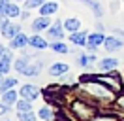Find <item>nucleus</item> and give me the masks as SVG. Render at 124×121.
<instances>
[{
  "label": "nucleus",
  "mask_w": 124,
  "mask_h": 121,
  "mask_svg": "<svg viewBox=\"0 0 124 121\" xmlns=\"http://www.w3.org/2000/svg\"><path fill=\"white\" fill-rule=\"evenodd\" d=\"M71 113L75 115L77 121H92L96 115V108L86 104L85 100H75L71 102Z\"/></svg>",
  "instance_id": "f257e3e1"
},
{
  "label": "nucleus",
  "mask_w": 124,
  "mask_h": 121,
  "mask_svg": "<svg viewBox=\"0 0 124 121\" xmlns=\"http://www.w3.org/2000/svg\"><path fill=\"white\" fill-rule=\"evenodd\" d=\"M83 89H85L86 93H90L92 97H96V98H107V100L113 98V91L109 89L107 85H103L101 81H98V80L83 83Z\"/></svg>",
  "instance_id": "f03ea898"
},
{
  "label": "nucleus",
  "mask_w": 124,
  "mask_h": 121,
  "mask_svg": "<svg viewBox=\"0 0 124 121\" xmlns=\"http://www.w3.org/2000/svg\"><path fill=\"white\" fill-rule=\"evenodd\" d=\"M98 81H101L103 85H107L111 91H115V93H118V91L122 89V81H120V78L116 74H109V76H98L96 78Z\"/></svg>",
  "instance_id": "7ed1b4c3"
},
{
  "label": "nucleus",
  "mask_w": 124,
  "mask_h": 121,
  "mask_svg": "<svg viewBox=\"0 0 124 121\" xmlns=\"http://www.w3.org/2000/svg\"><path fill=\"white\" fill-rule=\"evenodd\" d=\"M49 27H51V19H49V15H39V17H36V19L32 21V30H34V32L47 30Z\"/></svg>",
  "instance_id": "20e7f679"
},
{
  "label": "nucleus",
  "mask_w": 124,
  "mask_h": 121,
  "mask_svg": "<svg viewBox=\"0 0 124 121\" xmlns=\"http://www.w3.org/2000/svg\"><path fill=\"white\" fill-rule=\"evenodd\" d=\"M105 42V36L100 32H92V34H88V38H86V45H88V49H96L98 45H101Z\"/></svg>",
  "instance_id": "39448f33"
},
{
  "label": "nucleus",
  "mask_w": 124,
  "mask_h": 121,
  "mask_svg": "<svg viewBox=\"0 0 124 121\" xmlns=\"http://www.w3.org/2000/svg\"><path fill=\"white\" fill-rule=\"evenodd\" d=\"M23 98H26V100H36L38 98V95H39V91H38V87L36 85H23L21 87V93H19Z\"/></svg>",
  "instance_id": "423d86ee"
},
{
  "label": "nucleus",
  "mask_w": 124,
  "mask_h": 121,
  "mask_svg": "<svg viewBox=\"0 0 124 121\" xmlns=\"http://www.w3.org/2000/svg\"><path fill=\"white\" fill-rule=\"evenodd\" d=\"M47 38H49L51 42H58V40H62V23L60 21H56L53 27L47 29Z\"/></svg>",
  "instance_id": "0eeeda50"
},
{
  "label": "nucleus",
  "mask_w": 124,
  "mask_h": 121,
  "mask_svg": "<svg viewBox=\"0 0 124 121\" xmlns=\"http://www.w3.org/2000/svg\"><path fill=\"white\" fill-rule=\"evenodd\" d=\"M28 45V36L26 34H17V36L11 38V49H24Z\"/></svg>",
  "instance_id": "6e6552de"
},
{
  "label": "nucleus",
  "mask_w": 124,
  "mask_h": 121,
  "mask_svg": "<svg viewBox=\"0 0 124 121\" xmlns=\"http://www.w3.org/2000/svg\"><path fill=\"white\" fill-rule=\"evenodd\" d=\"M19 32H21V27H19V25H13V23H9V21L2 27V34H4L6 38H9V40H11L13 36H17Z\"/></svg>",
  "instance_id": "1a4fd4ad"
},
{
  "label": "nucleus",
  "mask_w": 124,
  "mask_h": 121,
  "mask_svg": "<svg viewBox=\"0 0 124 121\" xmlns=\"http://www.w3.org/2000/svg\"><path fill=\"white\" fill-rule=\"evenodd\" d=\"M11 59H13V55L9 51H6V55L0 57V74H8L11 70Z\"/></svg>",
  "instance_id": "9d476101"
},
{
  "label": "nucleus",
  "mask_w": 124,
  "mask_h": 121,
  "mask_svg": "<svg viewBox=\"0 0 124 121\" xmlns=\"http://www.w3.org/2000/svg\"><path fill=\"white\" fill-rule=\"evenodd\" d=\"M28 45H32L34 49H45L47 47V40L41 38L39 34H32V36L28 38Z\"/></svg>",
  "instance_id": "9b49d317"
},
{
  "label": "nucleus",
  "mask_w": 124,
  "mask_h": 121,
  "mask_svg": "<svg viewBox=\"0 0 124 121\" xmlns=\"http://www.w3.org/2000/svg\"><path fill=\"white\" fill-rule=\"evenodd\" d=\"M103 45H105L107 51H116V49L122 47V40H118V38H115V36H109V38H105Z\"/></svg>",
  "instance_id": "f8f14e48"
},
{
  "label": "nucleus",
  "mask_w": 124,
  "mask_h": 121,
  "mask_svg": "<svg viewBox=\"0 0 124 121\" xmlns=\"http://www.w3.org/2000/svg\"><path fill=\"white\" fill-rule=\"evenodd\" d=\"M39 72H41V60H30L23 74L24 76H38Z\"/></svg>",
  "instance_id": "ddd939ff"
},
{
  "label": "nucleus",
  "mask_w": 124,
  "mask_h": 121,
  "mask_svg": "<svg viewBox=\"0 0 124 121\" xmlns=\"http://www.w3.org/2000/svg\"><path fill=\"white\" fill-rule=\"evenodd\" d=\"M68 72V64L66 62H54L53 66L49 68V74L51 76H64Z\"/></svg>",
  "instance_id": "4468645a"
},
{
  "label": "nucleus",
  "mask_w": 124,
  "mask_h": 121,
  "mask_svg": "<svg viewBox=\"0 0 124 121\" xmlns=\"http://www.w3.org/2000/svg\"><path fill=\"white\" fill-rule=\"evenodd\" d=\"M86 32H81V30H75V32H71L70 34V40L73 42L75 45H85L86 44Z\"/></svg>",
  "instance_id": "2eb2a0df"
},
{
  "label": "nucleus",
  "mask_w": 124,
  "mask_h": 121,
  "mask_svg": "<svg viewBox=\"0 0 124 121\" xmlns=\"http://www.w3.org/2000/svg\"><path fill=\"white\" fill-rule=\"evenodd\" d=\"M116 64H118L116 59H101L100 60V70H103V72H113L116 68Z\"/></svg>",
  "instance_id": "dca6fc26"
},
{
  "label": "nucleus",
  "mask_w": 124,
  "mask_h": 121,
  "mask_svg": "<svg viewBox=\"0 0 124 121\" xmlns=\"http://www.w3.org/2000/svg\"><path fill=\"white\" fill-rule=\"evenodd\" d=\"M79 2L86 4V6H88V8H90V10L94 11V15H96L98 19H100L101 15H103V10H101V6L98 4V2H96V0H79Z\"/></svg>",
  "instance_id": "f3484780"
},
{
  "label": "nucleus",
  "mask_w": 124,
  "mask_h": 121,
  "mask_svg": "<svg viewBox=\"0 0 124 121\" xmlns=\"http://www.w3.org/2000/svg\"><path fill=\"white\" fill-rule=\"evenodd\" d=\"M56 10H58V4H56V2H47V4L43 2L41 8H39V13L41 15H53Z\"/></svg>",
  "instance_id": "a211bd4d"
},
{
  "label": "nucleus",
  "mask_w": 124,
  "mask_h": 121,
  "mask_svg": "<svg viewBox=\"0 0 124 121\" xmlns=\"http://www.w3.org/2000/svg\"><path fill=\"white\" fill-rule=\"evenodd\" d=\"M0 97H2V102H4V104H13V102H17V93L13 89H9V91H6V93H2V95H0Z\"/></svg>",
  "instance_id": "6ab92c4d"
},
{
  "label": "nucleus",
  "mask_w": 124,
  "mask_h": 121,
  "mask_svg": "<svg viewBox=\"0 0 124 121\" xmlns=\"http://www.w3.org/2000/svg\"><path fill=\"white\" fill-rule=\"evenodd\" d=\"M79 27H81V21L79 19H66L64 21V29L66 30H70V32H75V30H79Z\"/></svg>",
  "instance_id": "aec40b11"
},
{
  "label": "nucleus",
  "mask_w": 124,
  "mask_h": 121,
  "mask_svg": "<svg viewBox=\"0 0 124 121\" xmlns=\"http://www.w3.org/2000/svg\"><path fill=\"white\" fill-rule=\"evenodd\" d=\"M17 85V80L15 78H6L4 81H2V85H0V95L2 93H6V91H9V89H13Z\"/></svg>",
  "instance_id": "412c9836"
},
{
  "label": "nucleus",
  "mask_w": 124,
  "mask_h": 121,
  "mask_svg": "<svg viewBox=\"0 0 124 121\" xmlns=\"http://www.w3.org/2000/svg\"><path fill=\"white\" fill-rule=\"evenodd\" d=\"M94 60H96L94 53H92V55H79V57H77V64H79V66H90Z\"/></svg>",
  "instance_id": "4be33fe9"
},
{
  "label": "nucleus",
  "mask_w": 124,
  "mask_h": 121,
  "mask_svg": "<svg viewBox=\"0 0 124 121\" xmlns=\"http://www.w3.org/2000/svg\"><path fill=\"white\" fill-rule=\"evenodd\" d=\"M28 62H30V59L24 55V57H19V59H17V62L13 64V66H15L17 72H21V74H23L24 70H26V66H28Z\"/></svg>",
  "instance_id": "5701e85b"
},
{
  "label": "nucleus",
  "mask_w": 124,
  "mask_h": 121,
  "mask_svg": "<svg viewBox=\"0 0 124 121\" xmlns=\"http://www.w3.org/2000/svg\"><path fill=\"white\" fill-rule=\"evenodd\" d=\"M39 117L45 119V121H53L54 119V113H53V110H51L49 106H43V108L39 110Z\"/></svg>",
  "instance_id": "b1692460"
},
{
  "label": "nucleus",
  "mask_w": 124,
  "mask_h": 121,
  "mask_svg": "<svg viewBox=\"0 0 124 121\" xmlns=\"http://www.w3.org/2000/svg\"><path fill=\"white\" fill-rule=\"evenodd\" d=\"M51 47H53L54 53H68V51H70V49H68V45L64 44V42H60V40H58V42H53Z\"/></svg>",
  "instance_id": "393cba45"
},
{
  "label": "nucleus",
  "mask_w": 124,
  "mask_h": 121,
  "mask_svg": "<svg viewBox=\"0 0 124 121\" xmlns=\"http://www.w3.org/2000/svg\"><path fill=\"white\" fill-rule=\"evenodd\" d=\"M17 110H19V112H30V110H32L30 100H26V98H23V100H17Z\"/></svg>",
  "instance_id": "a878e982"
},
{
  "label": "nucleus",
  "mask_w": 124,
  "mask_h": 121,
  "mask_svg": "<svg viewBox=\"0 0 124 121\" xmlns=\"http://www.w3.org/2000/svg\"><path fill=\"white\" fill-rule=\"evenodd\" d=\"M19 121H36V115L32 113V110L30 112H19Z\"/></svg>",
  "instance_id": "bb28decb"
},
{
  "label": "nucleus",
  "mask_w": 124,
  "mask_h": 121,
  "mask_svg": "<svg viewBox=\"0 0 124 121\" xmlns=\"http://www.w3.org/2000/svg\"><path fill=\"white\" fill-rule=\"evenodd\" d=\"M21 15V10L17 4H9L8 6V17H19Z\"/></svg>",
  "instance_id": "cd10ccee"
},
{
  "label": "nucleus",
  "mask_w": 124,
  "mask_h": 121,
  "mask_svg": "<svg viewBox=\"0 0 124 121\" xmlns=\"http://www.w3.org/2000/svg\"><path fill=\"white\" fill-rule=\"evenodd\" d=\"M41 4H43V0H26L24 8L26 10H34V8H41Z\"/></svg>",
  "instance_id": "c85d7f7f"
},
{
  "label": "nucleus",
  "mask_w": 124,
  "mask_h": 121,
  "mask_svg": "<svg viewBox=\"0 0 124 121\" xmlns=\"http://www.w3.org/2000/svg\"><path fill=\"white\" fill-rule=\"evenodd\" d=\"M8 6L9 0H0V15H8Z\"/></svg>",
  "instance_id": "c756f323"
},
{
  "label": "nucleus",
  "mask_w": 124,
  "mask_h": 121,
  "mask_svg": "<svg viewBox=\"0 0 124 121\" xmlns=\"http://www.w3.org/2000/svg\"><path fill=\"white\" fill-rule=\"evenodd\" d=\"M62 78V83H66V85H73V78L71 76H60Z\"/></svg>",
  "instance_id": "7c9ffc66"
},
{
  "label": "nucleus",
  "mask_w": 124,
  "mask_h": 121,
  "mask_svg": "<svg viewBox=\"0 0 124 121\" xmlns=\"http://www.w3.org/2000/svg\"><path fill=\"white\" fill-rule=\"evenodd\" d=\"M8 104H0V115H4V113H8Z\"/></svg>",
  "instance_id": "2f4dec72"
},
{
  "label": "nucleus",
  "mask_w": 124,
  "mask_h": 121,
  "mask_svg": "<svg viewBox=\"0 0 124 121\" xmlns=\"http://www.w3.org/2000/svg\"><path fill=\"white\" fill-rule=\"evenodd\" d=\"M116 104H118V106H120V108L124 110V95H122V97H118V98H116Z\"/></svg>",
  "instance_id": "473e14b6"
},
{
  "label": "nucleus",
  "mask_w": 124,
  "mask_h": 121,
  "mask_svg": "<svg viewBox=\"0 0 124 121\" xmlns=\"http://www.w3.org/2000/svg\"><path fill=\"white\" fill-rule=\"evenodd\" d=\"M6 51H8V47H4V45H0V57H2V55H6Z\"/></svg>",
  "instance_id": "72a5a7b5"
},
{
  "label": "nucleus",
  "mask_w": 124,
  "mask_h": 121,
  "mask_svg": "<svg viewBox=\"0 0 124 121\" xmlns=\"http://www.w3.org/2000/svg\"><path fill=\"white\" fill-rule=\"evenodd\" d=\"M96 121H115V119H111V117H100V119H96Z\"/></svg>",
  "instance_id": "f704fd0d"
},
{
  "label": "nucleus",
  "mask_w": 124,
  "mask_h": 121,
  "mask_svg": "<svg viewBox=\"0 0 124 121\" xmlns=\"http://www.w3.org/2000/svg\"><path fill=\"white\" fill-rule=\"evenodd\" d=\"M116 34H120V36L124 38V30H116Z\"/></svg>",
  "instance_id": "c9c22d12"
},
{
  "label": "nucleus",
  "mask_w": 124,
  "mask_h": 121,
  "mask_svg": "<svg viewBox=\"0 0 124 121\" xmlns=\"http://www.w3.org/2000/svg\"><path fill=\"white\" fill-rule=\"evenodd\" d=\"M2 76H4V74H0V85H2V81H4V80H2Z\"/></svg>",
  "instance_id": "e433bc0d"
},
{
  "label": "nucleus",
  "mask_w": 124,
  "mask_h": 121,
  "mask_svg": "<svg viewBox=\"0 0 124 121\" xmlns=\"http://www.w3.org/2000/svg\"><path fill=\"white\" fill-rule=\"evenodd\" d=\"M122 87H124V80H122Z\"/></svg>",
  "instance_id": "4c0bfd02"
}]
</instances>
